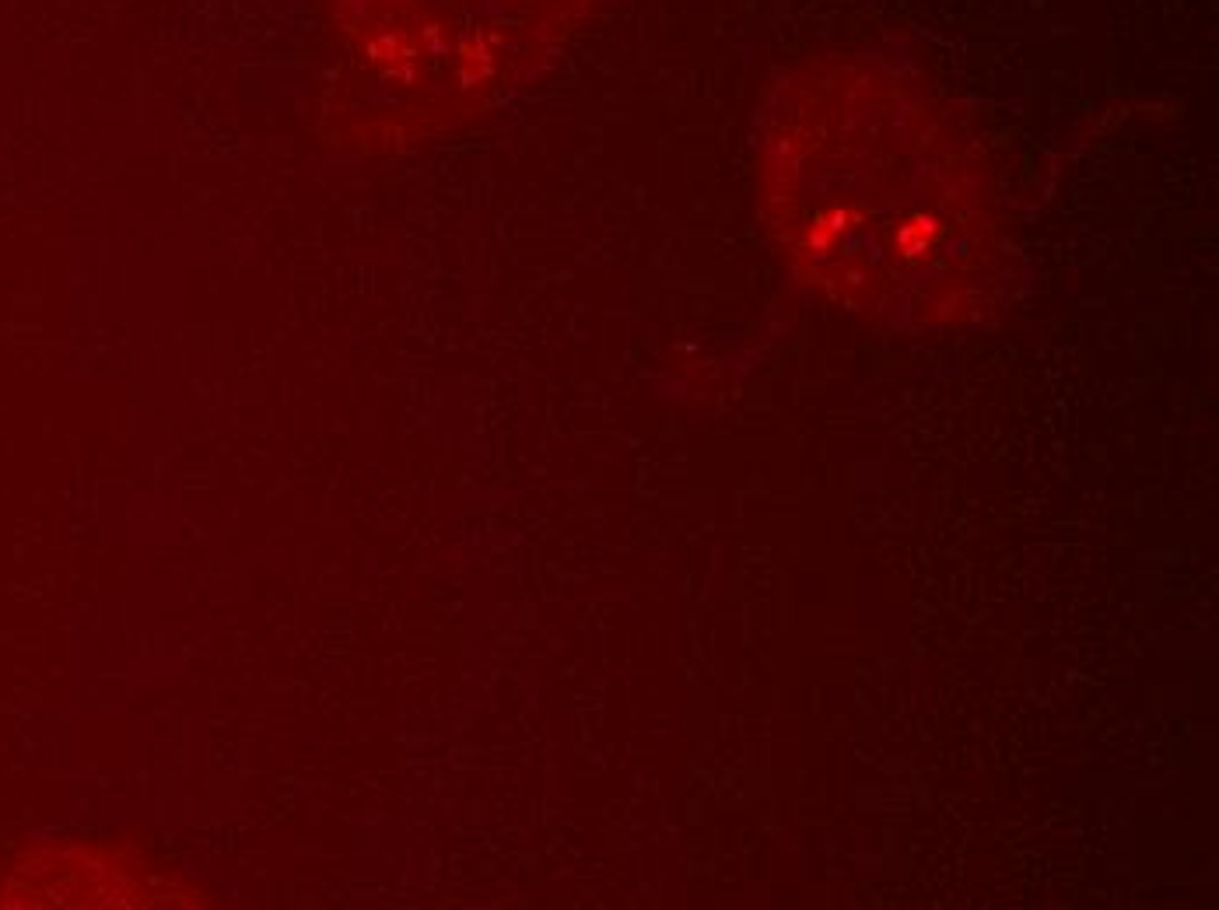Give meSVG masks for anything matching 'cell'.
I'll return each instance as SVG.
<instances>
[{
  "label": "cell",
  "instance_id": "cell-1",
  "mask_svg": "<svg viewBox=\"0 0 1219 910\" xmlns=\"http://www.w3.org/2000/svg\"><path fill=\"white\" fill-rule=\"evenodd\" d=\"M771 203L806 277L883 315H946L988 256L978 165L925 99L872 67L782 88Z\"/></svg>",
  "mask_w": 1219,
  "mask_h": 910
}]
</instances>
